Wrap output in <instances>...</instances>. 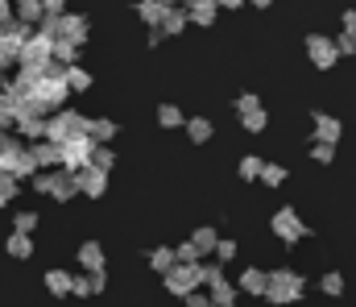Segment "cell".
Listing matches in <instances>:
<instances>
[{"instance_id":"1","label":"cell","mask_w":356,"mask_h":307,"mask_svg":"<svg viewBox=\"0 0 356 307\" xmlns=\"http://www.w3.org/2000/svg\"><path fill=\"white\" fill-rule=\"evenodd\" d=\"M83 112H75V108H58V112H50L46 116V141H54V145H63L67 137H75V133H83Z\"/></svg>"},{"instance_id":"2","label":"cell","mask_w":356,"mask_h":307,"mask_svg":"<svg viewBox=\"0 0 356 307\" xmlns=\"http://www.w3.org/2000/svg\"><path fill=\"white\" fill-rule=\"evenodd\" d=\"M298 295H302V274H294V270H273L266 283V299L277 307L286 304H298Z\"/></svg>"},{"instance_id":"3","label":"cell","mask_w":356,"mask_h":307,"mask_svg":"<svg viewBox=\"0 0 356 307\" xmlns=\"http://www.w3.org/2000/svg\"><path fill=\"white\" fill-rule=\"evenodd\" d=\"M91 150H95V141H91L88 133L67 137V141L58 145V166H63V171H71V175H75V171H83V166L91 162Z\"/></svg>"},{"instance_id":"4","label":"cell","mask_w":356,"mask_h":307,"mask_svg":"<svg viewBox=\"0 0 356 307\" xmlns=\"http://www.w3.org/2000/svg\"><path fill=\"white\" fill-rule=\"evenodd\" d=\"M269 224H273V233H277V237H282L286 245H294V241H302V237H311V224H302L294 207H277Z\"/></svg>"},{"instance_id":"5","label":"cell","mask_w":356,"mask_h":307,"mask_svg":"<svg viewBox=\"0 0 356 307\" xmlns=\"http://www.w3.org/2000/svg\"><path fill=\"white\" fill-rule=\"evenodd\" d=\"M307 54H311V63H315L319 71H332L336 58H340V54H336V42H332L327 33H311V38H307Z\"/></svg>"},{"instance_id":"6","label":"cell","mask_w":356,"mask_h":307,"mask_svg":"<svg viewBox=\"0 0 356 307\" xmlns=\"http://www.w3.org/2000/svg\"><path fill=\"white\" fill-rule=\"evenodd\" d=\"M91 33L88 17H79V13H58V38L63 42H75V46H83Z\"/></svg>"},{"instance_id":"7","label":"cell","mask_w":356,"mask_h":307,"mask_svg":"<svg viewBox=\"0 0 356 307\" xmlns=\"http://www.w3.org/2000/svg\"><path fill=\"white\" fill-rule=\"evenodd\" d=\"M75 183H79V196H88V200H99V196L108 191V175H104V171H95V166L75 171Z\"/></svg>"},{"instance_id":"8","label":"cell","mask_w":356,"mask_h":307,"mask_svg":"<svg viewBox=\"0 0 356 307\" xmlns=\"http://www.w3.org/2000/svg\"><path fill=\"white\" fill-rule=\"evenodd\" d=\"M79 196V183H75V175L71 171H63V166H54V183H50V200H58V204H67V200H75Z\"/></svg>"},{"instance_id":"9","label":"cell","mask_w":356,"mask_h":307,"mask_svg":"<svg viewBox=\"0 0 356 307\" xmlns=\"http://www.w3.org/2000/svg\"><path fill=\"white\" fill-rule=\"evenodd\" d=\"M207 287H211V304H220V307H232V304H236V287H232V283L224 278V270H220V266L211 270Z\"/></svg>"},{"instance_id":"10","label":"cell","mask_w":356,"mask_h":307,"mask_svg":"<svg viewBox=\"0 0 356 307\" xmlns=\"http://www.w3.org/2000/svg\"><path fill=\"white\" fill-rule=\"evenodd\" d=\"M311 120H315V141H327V145H336V141H340L344 125H340L336 116H327V112H311Z\"/></svg>"},{"instance_id":"11","label":"cell","mask_w":356,"mask_h":307,"mask_svg":"<svg viewBox=\"0 0 356 307\" xmlns=\"http://www.w3.org/2000/svg\"><path fill=\"white\" fill-rule=\"evenodd\" d=\"M21 158H25V141H21V137H4V133H0V171H8V175H13Z\"/></svg>"},{"instance_id":"12","label":"cell","mask_w":356,"mask_h":307,"mask_svg":"<svg viewBox=\"0 0 356 307\" xmlns=\"http://www.w3.org/2000/svg\"><path fill=\"white\" fill-rule=\"evenodd\" d=\"M83 133H88L95 145H108V141L116 137V120H108V116H88V120H83Z\"/></svg>"},{"instance_id":"13","label":"cell","mask_w":356,"mask_h":307,"mask_svg":"<svg viewBox=\"0 0 356 307\" xmlns=\"http://www.w3.org/2000/svg\"><path fill=\"white\" fill-rule=\"evenodd\" d=\"M17 133H21L25 141L46 137V112H25V116H17Z\"/></svg>"},{"instance_id":"14","label":"cell","mask_w":356,"mask_h":307,"mask_svg":"<svg viewBox=\"0 0 356 307\" xmlns=\"http://www.w3.org/2000/svg\"><path fill=\"white\" fill-rule=\"evenodd\" d=\"M29 154H33L38 171H50V166H58V145H54V141H46V137L29 141Z\"/></svg>"},{"instance_id":"15","label":"cell","mask_w":356,"mask_h":307,"mask_svg":"<svg viewBox=\"0 0 356 307\" xmlns=\"http://www.w3.org/2000/svg\"><path fill=\"white\" fill-rule=\"evenodd\" d=\"M186 25H191V17H186V8H182V4H170V8H166V17L158 21V29H162L166 38H178Z\"/></svg>"},{"instance_id":"16","label":"cell","mask_w":356,"mask_h":307,"mask_svg":"<svg viewBox=\"0 0 356 307\" xmlns=\"http://www.w3.org/2000/svg\"><path fill=\"white\" fill-rule=\"evenodd\" d=\"M170 4H175V0H141V4H137V17L154 29V25L166 17V8H170Z\"/></svg>"},{"instance_id":"17","label":"cell","mask_w":356,"mask_h":307,"mask_svg":"<svg viewBox=\"0 0 356 307\" xmlns=\"http://www.w3.org/2000/svg\"><path fill=\"white\" fill-rule=\"evenodd\" d=\"M216 13H220L216 0H195V4H186V17H191L195 25H216Z\"/></svg>"},{"instance_id":"18","label":"cell","mask_w":356,"mask_h":307,"mask_svg":"<svg viewBox=\"0 0 356 307\" xmlns=\"http://www.w3.org/2000/svg\"><path fill=\"white\" fill-rule=\"evenodd\" d=\"M186 125V137L195 141V145H203V141H211V133H216V125L207 120V116H191V120H182Z\"/></svg>"},{"instance_id":"19","label":"cell","mask_w":356,"mask_h":307,"mask_svg":"<svg viewBox=\"0 0 356 307\" xmlns=\"http://www.w3.org/2000/svg\"><path fill=\"white\" fill-rule=\"evenodd\" d=\"M266 283H269V274L266 270H257V266H249L245 274H241V291H249V295H266Z\"/></svg>"},{"instance_id":"20","label":"cell","mask_w":356,"mask_h":307,"mask_svg":"<svg viewBox=\"0 0 356 307\" xmlns=\"http://www.w3.org/2000/svg\"><path fill=\"white\" fill-rule=\"evenodd\" d=\"M46 291H50L54 299H67V295H71V274H67V270H46Z\"/></svg>"},{"instance_id":"21","label":"cell","mask_w":356,"mask_h":307,"mask_svg":"<svg viewBox=\"0 0 356 307\" xmlns=\"http://www.w3.org/2000/svg\"><path fill=\"white\" fill-rule=\"evenodd\" d=\"M13 17H21V21H29V25L38 29V21H42L46 13H42V0H13Z\"/></svg>"},{"instance_id":"22","label":"cell","mask_w":356,"mask_h":307,"mask_svg":"<svg viewBox=\"0 0 356 307\" xmlns=\"http://www.w3.org/2000/svg\"><path fill=\"white\" fill-rule=\"evenodd\" d=\"M4 249H8L13 258L25 262V258H33V237H29V233H13V237L4 241Z\"/></svg>"},{"instance_id":"23","label":"cell","mask_w":356,"mask_h":307,"mask_svg":"<svg viewBox=\"0 0 356 307\" xmlns=\"http://www.w3.org/2000/svg\"><path fill=\"white\" fill-rule=\"evenodd\" d=\"M79 266H83V270H99V266H104L99 241H83V245H79Z\"/></svg>"},{"instance_id":"24","label":"cell","mask_w":356,"mask_h":307,"mask_svg":"<svg viewBox=\"0 0 356 307\" xmlns=\"http://www.w3.org/2000/svg\"><path fill=\"white\" fill-rule=\"evenodd\" d=\"M17 50H21V42L8 38V33H0V75H4L8 67H17Z\"/></svg>"},{"instance_id":"25","label":"cell","mask_w":356,"mask_h":307,"mask_svg":"<svg viewBox=\"0 0 356 307\" xmlns=\"http://www.w3.org/2000/svg\"><path fill=\"white\" fill-rule=\"evenodd\" d=\"M191 241H195V249H199V253H211V249H216V241H220V233H216L211 224H203V228H195V233H191Z\"/></svg>"},{"instance_id":"26","label":"cell","mask_w":356,"mask_h":307,"mask_svg":"<svg viewBox=\"0 0 356 307\" xmlns=\"http://www.w3.org/2000/svg\"><path fill=\"white\" fill-rule=\"evenodd\" d=\"M17 196H21V179H17V175H8V171H0V207L13 204Z\"/></svg>"},{"instance_id":"27","label":"cell","mask_w":356,"mask_h":307,"mask_svg":"<svg viewBox=\"0 0 356 307\" xmlns=\"http://www.w3.org/2000/svg\"><path fill=\"white\" fill-rule=\"evenodd\" d=\"M54 63H63V67L79 63V46H75V42H63V38H54Z\"/></svg>"},{"instance_id":"28","label":"cell","mask_w":356,"mask_h":307,"mask_svg":"<svg viewBox=\"0 0 356 307\" xmlns=\"http://www.w3.org/2000/svg\"><path fill=\"white\" fill-rule=\"evenodd\" d=\"M175 266V249H166V245H158V249H149V270H158V274H166Z\"/></svg>"},{"instance_id":"29","label":"cell","mask_w":356,"mask_h":307,"mask_svg":"<svg viewBox=\"0 0 356 307\" xmlns=\"http://www.w3.org/2000/svg\"><path fill=\"white\" fill-rule=\"evenodd\" d=\"M257 179H261L266 187H282V183H286V166H277V162H261Z\"/></svg>"},{"instance_id":"30","label":"cell","mask_w":356,"mask_h":307,"mask_svg":"<svg viewBox=\"0 0 356 307\" xmlns=\"http://www.w3.org/2000/svg\"><path fill=\"white\" fill-rule=\"evenodd\" d=\"M67 88H71V92H88V88H91V75L79 67V63H71V67H67Z\"/></svg>"},{"instance_id":"31","label":"cell","mask_w":356,"mask_h":307,"mask_svg":"<svg viewBox=\"0 0 356 307\" xmlns=\"http://www.w3.org/2000/svg\"><path fill=\"white\" fill-rule=\"evenodd\" d=\"M182 120H186V116H182L178 104H162V108H158V125H162V129H178Z\"/></svg>"},{"instance_id":"32","label":"cell","mask_w":356,"mask_h":307,"mask_svg":"<svg viewBox=\"0 0 356 307\" xmlns=\"http://www.w3.org/2000/svg\"><path fill=\"white\" fill-rule=\"evenodd\" d=\"M88 166H95V171H104V175H108V171L116 166V154H112L108 145H95V150H91V162H88Z\"/></svg>"},{"instance_id":"33","label":"cell","mask_w":356,"mask_h":307,"mask_svg":"<svg viewBox=\"0 0 356 307\" xmlns=\"http://www.w3.org/2000/svg\"><path fill=\"white\" fill-rule=\"evenodd\" d=\"M241 120H245V129H249V133H261V129L269 125L266 108H253V112H241Z\"/></svg>"},{"instance_id":"34","label":"cell","mask_w":356,"mask_h":307,"mask_svg":"<svg viewBox=\"0 0 356 307\" xmlns=\"http://www.w3.org/2000/svg\"><path fill=\"white\" fill-rule=\"evenodd\" d=\"M33 228H38V212H17L13 216V233H29L33 237Z\"/></svg>"},{"instance_id":"35","label":"cell","mask_w":356,"mask_h":307,"mask_svg":"<svg viewBox=\"0 0 356 307\" xmlns=\"http://www.w3.org/2000/svg\"><path fill=\"white\" fill-rule=\"evenodd\" d=\"M319 287H323V295H332V299H336V295H340V291H344V278H340V274H336V270H327V274H323V278H319Z\"/></svg>"},{"instance_id":"36","label":"cell","mask_w":356,"mask_h":307,"mask_svg":"<svg viewBox=\"0 0 356 307\" xmlns=\"http://www.w3.org/2000/svg\"><path fill=\"white\" fill-rule=\"evenodd\" d=\"M71 295H79V299L95 295V291H91V274H71Z\"/></svg>"},{"instance_id":"37","label":"cell","mask_w":356,"mask_h":307,"mask_svg":"<svg viewBox=\"0 0 356 307\" xmlns=\"http://www.w3.org/2000/svg\"><path fill=\"white\" fill-rule=\"evenodd\" d=\"M311 158H315L319 166H327V162L336 158V145H327V141H315V145H311Z\"/></svg>"},{"instance_id":"38","label":"cell","mask_w":356,"mask_h":307,"mask_svg":"<svg viewBox=\"0 0 356 307\" xmlns=\"http://www.w3.org/2000/svg\"><path fill=\"white\" fill-rule=\"evenodd\" d=\"M211 253H216V262H220V266H224V262H232V258H236V241H224V237H220V241H216V249H211Z\"/></svg>"},{"instance_id":"39","label":"cell","mask_w":356,"mask_h":307,"mask_svg":"<svg viewBox=\"0 0 356 307\" xmlns=\"http://www.w3.org/2000/svg\"><path fill=\"white\" fill-rule=\"evenodd\" d=\"M175 262H203V253L195 249V241H182L175 249Z\"/></svg>"},{"instance_id":"40","label":"cell","mask_w":356,"mask_h":307,"mask_svg":"<svg viewBox=\"0 0 356 307\" xmlns=\"http://www.w3.org/2000/svg\"><path fill=\"white\" fill-rule=\"evenodd\" d=\"M33 171H38V162H33V154H29V145H25V158L17 162V171H13V175H17V179H33Z\"/></svg>"},{"instance_id":"41","label":"cell","mask_w":356,"mask_h":307,"mask_svg":"<svg viewBox=\"0 0 356 307\" xmlns=\"http://www.w3.org/2000/svg\"><path fill=\"white\" fill-rule=\"evenodd\" d=\"M257 171H261V158L257 154H245L241 158V179H257Z\"/></svg>"},{"instance_id":"42","label":"cell","mask_w":356,"mask_h":307,"mask_svg":"<svg viewBox=\"0 0 356 307\" xmlns=\"http://www.w3.org/2000/svg\"><path fill=\"white\" fill-rule=\"evenodd\" d=\"M332 42H336V54H340V58H344V54H356V38H348L344 29H340V38H332Z\"/></svg>"},{"instance_id":"43","label":"cell","mask_w":356,"mask_h":307,"mask_svg":"<svg viewBox=\"0 0 356 307\" xmlns=\"http://www.w3.org/2000/svg\"><path fill=\"white\" fill-rule=\"evenodd\" d=\"M253 108H261L257 92H245V96H236V112H253Z\"/></svg>"},{"instance_id":"44","label":"cell","mask_w":356,"mask_h":307,"mask_svg":"<svg viewBox=\"0 0 356 307\" xmlns=\"http://www.w3.org/2000/svg\"><path fill=\"white\" fill-rule=\"evenodd\" d=\"M182 299H186V307H211V295H203L199 287H195V291H186Z\"/></svg>"},{"instance_id":"45","label":"cell","mask_w":356,"mask_h":307,"mask_svg":"<svg viewBox=\"0 0 356 307\" xmlns=\"http://www.w3.org/2000/svg\"><path fill=\"white\" fill-rule=\"evenodd\" d=\"M91 274V291H95V295H99V291H104V287H108V270H104V266H99V270H88Z\"/></svg>"},{"instance_id":"46","label":"cell","mask_w":356,"mask_h":307,"mask_svg":"<svg viewBox=\"0 0 356 307\" xmlns=\"http://www.w3.org/2000/svg\"><path fill=\"white\" fill-rule=\"evenodd\" d=\"M42 13L46 17H58V13H67V0H42Z\"/></svg>"},{"instance_id":"47","label":"cell","mask_w":356,"mask_h":307,"mask_svg":"<svg viewBox=\"0 0 356 307\" xmlns=\"http://www.w3.org/2000/svg\"><path fill=\"white\" fill-rule=\"evenodd\" d=\"M340 21H344V33H348V38H356V8H348Z\"/></svg>"},{"instance_id":"48","label":"cell","mask_w":356,"mask_h":307,"mask_svg":"<svg viewBox=\"0 0 356 307\" xmlns=\"http://www.w3.org/2000/svg\"><path fill=\"white\" fill-rule=\"evenodd\" d=\"M13 125V112H8V104H4V92H0V129H8Z\"/></svg>"},{"instance_id":"49","label":"cell","mask_w":356,"mask_h":307,"mask_svg":"<svg viewBox=\"0 0 356 307\" xmlns=\"http://www.w3.org/2000/svg\"><path fill=\"white\" fill-rule=\"evenodd\" d=\"M216 4H220V8H232V13H236V8H241L245 0H216Z\"/></svg>"},{"instance_id":"50","label":"cell","mask_w":356,"mask_h":307,"mask_svg":"<svg viewBox=\"0 0 356 307\" xmlns=\"http://www.w3.org/2000/svg\"><path fill=\"white\" fill-rule=\"evenodd\" d=\"M8 13H13V0H0V21H4Z\"/></svg>"},{"instance_id":"51","label":"cell","mask_w":356,"mask_h":307,"mask_svg":"<svg viewBox=\"0 0 356 307\" xmlns=\"http://www.w3.org/2000/svg\"><path fill=\"white\" fill-rule=\"evenodd\" d=\"M253 4H257V8H269V4H273V0H253Z\"/></svg>"},{"instance_id":"52","label":"cell","mask_w":356,"mask_h":307,"mask_svg":"<svg viewBox=\"0 0 356 307\" xmlns=\"http://www.w3.org/2000/svg\"><path fill=\"white\" fill-rule=\"evenodd\" d=\"M178 4H182V8H186V4H195V0H178Z\"/></svg>"},{"instance_id":"53","label":"cell","mask_w":356,"mask_h":307,"mask_svg":"<svg viewBox=\"0 0 356 307\" xmlns=\"http://www.w3.org/2000/svg\"><path fill=\"white\" fill-rule=\"evenodd\" d=\"M0 88H4V79H0Z\"/></svg>"},{"instance_id":"54","label":"cell","mask_w":356,"mask_h":307,"mask_svg":"<svg viewBox=\"0 0 356 307\" xmlns=\"http://www.w3.org/2000/svg\"><path fill=\"white\" fill-rule=\"evenodd\" d=\"M211 307H220V304H211Z\"/></svg>"}]
</instances>
